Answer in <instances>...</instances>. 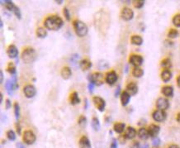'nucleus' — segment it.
Returning a JSON list of instances; mask_svg holds the SVG:
<instances>
[{
    "mask_svg": "<svg viewBox=\"0 0 180 148\" xmlns=\"http://www.w3.org/2000/svg\"><path fill=\"white\" fill-rule=\"evenodd\" d=\"M64 22L62 18L57 15H51L47 17L44 21V26L46 29L51 31H58L62 28Z\"/></svg>",
    "mask_w": 180,
    "mask_h": 148,
    "instance_id": "1",
    "label": "nucleus"
},
{
    "mask_svg": "<svg viewBox=\"0 0 180 148\" xmlns=\"http://www.w3.org/2000/svg\"><path fill=\"white\" fill-rule=\"evenodd\" d=\"M74 25V31L76 34L80 37H85L88 32V28L87 27V25L84 23H83L82 21H79V20H75L73 23Z\"/></svg>",
    "mask_w": 180,
    "mask_h": 148,
    "instance_id": "2",
    "label": "nucleus"
},
{
    "mask_svg": "<svg viewBox=\"0 0 180 148\" xmlns=\"http://www.w3.org/2000/svg\"><path fill=\"white\" fill-rule=\"evenodd\" d=\"M37 58V53L36 51L32 48V47H28L26 48L22 53V59L23 60L27 63V64H30L32 63L33 61H35Z\"/></svg>",
    "mask_w": 180,
    "mask_h": 148,
    "instance_id": "3",
    "label": "nucleus"
},
{
    "mask_svg": "<svg viewBox=\"0 0 180 148\" xmlns=\"http://www.w3.org/2000/svg\"><path fill=\"white\" fill-rule=\"evenodd\" d=\"M104 76L100 72H95L89 76L90 83H92L94 85H102L103 83Z\"/></svg>",
    "mask_w": 180,
    "mask_h": 148,
    "instance_id": "4",
    "label": "nucleus"
},
{
    "mask_svg": "<svg viewBox=\"0 0 180 148\" xmlns=\"http://www.w3.org/2000/svg\"><path fill=\"white\" fill-rule=\"evenodd\" d=\"M23 142L28 145H32L33 144L36 140H37V137H36V135L33 133L32 131H25L24 133H23Z\"/></svg>",
    "mask_w": 180,
    "mask_h": 148,
    "instance_id": "5",
    "label": "nucleus"
},
{
    "mask_svg": "<svg viewBox=\"0 0 180 148\" xmlns=\"http://www.w3.org/2000/svg\"><path fill=\"white\" fill-rule=\"evenodd\" d=\"M152 118L154 120L155 122H164V121L166 119L167 114L165 111L164 110H160V109H156L152 113Z\"/></svg>",
    "mask_w": 180,
    "mask_h": 148,
    "instance_id": "6",
    "label": "nucleus"
},
{
    "mask_svg": "<svg viewBox=\"0 0 180 148\" xmlns=\"http://www.w3.org/2000/svg\"><path fill=\"white\" fill-rule=\"evenodd\" d=\"M143 57L141 56H140V55L133 54V55H131L129 58V62L134 67H140V65L143 64Z\"/></svg>",
    "mask_w": 180,
    "mask_h": 148,
    "instance_id": "7",
    "label": "nucleus"
},
{
    "mask_svg": "<svg viewBox=\"0 0 180 148\" xmlns=\"http://www.w3.org/2000/svg\"><path fill=\"white\" fill-rule=\"evenodd\" d=\"M92 103L100 112L104 110L105 106H106V102L102 98L99 97V96H94L92 98Z\"/></svg>",
    "mask_w": 180,
    "mask_h": 148,
    "instance_id": "8",
    "label": "nucleus"
},
{
    "mask_svg": "<svg viewBox=\"0 0 180 148\" xmlns=\"http://www.w3.org/2000/svg\"><path fill=\"white\" fill-rule=\"evenodd\" d=\"M134 17V12L129 8H124L121 12V18L124 21H130Z\"/></svg>",
    "mask_w": 180,
    "mask_h": 148,
    "instance_id": "9",
    "label": "nucleus"
},
{
    "mask_svg": "<svg viewBox=\"0 0 180 148\" xmlns=\"http://www.w3.org/2000/svg\"><path fill=\"white\" fill-rule=\"evenodd\" d=\"M23 93L25 96L28 98H33L37 93V89L33 86L32 84H28L23 88Z\"/></svg>",
    "mask_w": 180,
    "mask_h": 148,
    "instance_id": "10",
    "label": "nucleus"
},
{
    "mask_svg": "<svg viewBox=\"0 0 180 148\" xmlns=\"http://www.w3.org/2000/svg\"><path fill=\"white\" fill-rule=\"evenodd\" d=\"M156 107H157L158 109L165 111L169 107V102L166 98H159L156 101Z\"/></svg>",
    "mask_w": 180,
    "mask_h": 148,
    "instance_id": "11",
    "label": "nucleus"
},
{
    "mask_svg": "<svg viewBox=\"0 0 180 148\" xmlns=\"http://www.w3.org/2000/svg\"><path fill=\"white\" fill-rule=\"evenodd\" d=\"M105 81L109 85H112L117 81V74L114 70H112L107 73L105 75Z\"/></svg>",
    "mask_w": 180,
    "mask_h": 148,
    "instance_id": "12",
    "label": "nucleus"
},
{
    "mask_svg": "<svg viewBox=\"0 0 180 148\" xmlns=\"http://www.w3.org/2000/svg\"><path fill=\"white\" fill-rule=\"evenodd\" d=\"M160 131V126L156 125V124H151V125H150L149 128H148L150 137H151L153 138L157 137Z\"/></svg>",
    "mask_w": 180,
    "mask_h": 148,
    "instance_id": "13",
    "label": "nucleus"
},
{
    "mask_svg": "<svg viewBox=\"0 0 180 148\" xmlns=\"http://www.w3.org/2000/svg\"><path fill=\"white\" fill-rule=\"evenodd\" d=\"M7 54L10 58H17L18 56V50L15 45H10L7 49Z\"/></svg>",
    "mask_w": 180,
    "mask_h": 148,
    "instance_id": "14",
    "label": "nucleus"
},
{
    "mask_svg": "<svg viewBox=\"0 0 180 148\" xmlns=\"http://www.w3.org/2000/svg\"><path fill=\"white\" fill-rule=\"evenodd\" d=\"M126 91L130 95H135L138 92V86L135 82H131L126 85Z\"/></svg>",
    "mask_w": 180,
    "mask_h": 148,
    "instance_id": "15",
    "label": "nucleus"
},
{
    "mask_svg": "<svg viewBox=\"0 0 180 148\" xmlns=\"http://www.w3.org/2000/svg\"><path fill=\"white\" fill-rule=\"evenodd\" d=\"M136 136V131L134 127H127L126 129V132H125L124 137H126V139H133L135 138V137Z\"/></svg>",
    "mask_w": 180,
    "mask_h": 148,
    "instance_id": "16",
    "label": "nucleus"
},
{
    "mask_svg": "<svg viewBox=\"0 0 180 148\" xmlns=\"http://www.w3.org/2000/svg\"><path fill=\"white\" fill-rule=\"evenodd\" d=\"M161 93L166 97H173V95H174V88L170 85H165V86L162 87Z\"/></svg>",
    "mask_w": 180,
    "mask_h": 148,
    "instance_id": "17",
    "label": "nucleus"
},
{
    "mask_svg": "<svg viewBox=\"0 0 180 148\" xmlns=\"http://www.w3.org/2000/svg\"><path fill=\"white\" fill-rule=\"evenodd\" d=\"M160 77H161L162 80L166 83V82H169L171 79V78H172V73H171V71L169 69H163L161 72V74H160Z\"/></svg>",
    "mask_w": 180,
    "mask_h": 148,
    "instance_id": "18",
    "label": "nucleus"
},
{
    "mask_svg": "<svg viewBox=\"0 0 180 148\" xmlns=\"http://www.w3.org/2000/svg\"><path fill=\"white\" fill-rule=\"evenodd\" d=\"M60 75H61V77L64 79H68L71 77L72 71H71V69H70L69 67L65 66V67L62 68L61 71H60Z\"/></svg>",
    "mask_w": 180,
    "mask_h": 148,
    "instance_id": "19",
    "label": "nucleus"
},
{
    "mask_svg": "<svg viewBox=\"0 0 180 148\" xmlns=\"http://www.w3.org/2000/svg\"><path fill=\"white\" fill-rule=\"evenodd\" d=\"M131 95L126 91H123L121 93V103L122 106H126L130 102Z\"/></svg>",
    "mask_w": 180,
    "mask_h": 148,
    "instance_id": "20",
    "label": "nucleus"
},
{
    "mask_svg": "<svg viewBox=\"0 0 180 148\" xmlns=\"http://www.w3.org/2000/svg\"><path fill=\"white\" fill-rule=\"evenodd\" d=\"M79 145L80 148H91L90 142H89L88 137L85 136H83L81 138L79 139Z\"/></svg>",
    "mask_w": 180,
    "mask_h": 148,
    "instance_id": "21",
    "label": "nucleus"
},
{
    "mask_svg": "<svg viewBox=\"0 0 180 148\" xmlns=\"http://www.w3.org/2000/svg\"><path fill=\"white\" fill-rule=\"evenodd\" d=\"M79 67L83 71L88 70V69H89L92 67V62L89 60H88V59H83V60H82L79 62Z\"/></svg>",
    "mask_w": 180,
    "mask_h": 148,
    "instance_id": "22",
    "label": "nucleus"
},
{
    "mask_svg": "<svg viewBox=\"0 0 180 148\" xmlns=\"http://www.w3.org/2000/svg\"><path fill=\"white\" fill-rule=\"evenodd\" d=\"M138 137L139 138L143 140V141H145L149 138L150 137V134H149V132H148V129L145 128V127H141L140 128L138 131Z\"/></svg>",
    "mask_w": 180,
    "mask_h": 148,
    "instance_id": "23",
    "label": "nucleus"
},
{
    "mask_svg": "<svg viewBox=\"0 0 180 148\" xmlns=\"http://www.w3.org/2000/svg\"><path fill=\"white\" fill-rule=\"evenodd\" d=\"M131 42L136 46H141L143 43V38L138 35H134L131 37Z\"/></svg>",
    "mask_w": 180,
    "mask_h": 148,
    "instance_id": "24",
    "label": "nucleus"
},
{
    "mask_svg": "<svg viewBox=\"0 0 180 148\" xmlns=\"http://www.w3.org/2000/svg\"><path fill=\"white\" fill-rule=\"evenodd\" d=\"M69 99H70V103L72 105H76L80 103V98H79V94L77 92H73L71 94H70V97H69Z\"/></svg>",
    "mask_w": 180,
    "mask_h": 148,
    "instance_id": "25",
    "label": "nucleus"
},
{
    "mask_svg": "<svg viewBox=\"0 0 180 148\" xmlns=\"http://www.w3.org/2000/svg\"><path fill=\"white\" fill-rule=\"evenodd\" d=\"M125 127H126V125L123 123H116L114 126H113V129L115 131L116 133H122L124 132Z\"/></svg>",
    "mask_w": 180,
    "mask_h": 148,
    "instance_id": "26",
    "label": "nucleus"
},
{
    "mask_svg": "<svg viewBox=\"0 0 180 148\" xmlns=\"http://www.w3.org/2000/svg\"><path fill=\"white\" fill-rule=\"evenodd\" d=\"M5 88H6V90H7V92H8V93L9 95H12V94L13 93V90H15L13 84L12 82V80H10V79H8V80L6 81Z\"/></svg>",
    "mask_w": 180,
    "mask_h": 148,
    "instance_id": "27",
    "label": "nucleus"
},
{
    "mask_svg": "<svg viewBox=\"0 0 180 148\" xmlns=\"http://www.w3.org/2000/svg\"><path fill=\"white\" fill-rule=\"evenodd\" d=\"M132 74L136 78H140L144 74V70L140 67H134L132 70Z\"/></svg>",
    "mask_w": 180,
    "mask_h": 148,
    "instance_id": "28",
    "label": "nucleus"
},
{
    "mask_svg": "<svg viewBox=\"0 0 180 148\" xmlns=\"http://www.w3.org/2000/svg\"><path fill=\"white\" fill-rule=\"evenodd\" d=\"M37 36L40 38H45L47 36V31L46 30V28H38L37 29Z\"/></svg>",
    "mask_w": 180,
    "mask_h": 148,
    "instance_id": "29",
    "label": "nucleus"
},
{
    "mask_svg": "<svg viewBox=\"0 0 180 148\" xmlns=\"http://www.w3.org/2000/svg\"><path fill=\"white\" fill-rule=\"evenodd\" d=\"M91 125H92V127L93 128L94 131H98L100 129V123H99V120L97 118H93L92 119V123H91Z\"/></svg>",
    "mask_w": 180,
    "mask_h": 148,
    "instance_id": "30",
    "label": "nucleus"
},
{
    "mask_svg": "<svg viewBox=\"0 0 180 148\" xmlns=\"http://www.w3.org/2000/svg\"><path fill=\"white\" fill-rule=\"evenodd\" d=\"M161 66L164 67V69H169V68H171L172 66V63H171L170 59L169 58H165L161 61Z\"/></svg>",
    "mask_w": 180,
    "mask_h": 148,
    "instance_id": "31",
    "label": "nucleus"
},
{
    "mask_svg": "<svg viewBox=\"0 0 180 148\" xmlns=\"http://www.w3.org/2000/svg\"><path fill=\"white\" fill-rule=\"evenodd\" d=\"M179 36V32L178 30H176L174 28H171L169 29V33H168V37L170 38V39H174V38H176V37Z\"/></svg>",
    "mask_w": 180,
    "mask_h": 148,
    "instance_id": "32",
    "label": "nucleus"
},
{
    "mask_svg": "<svg viewBox=\"0 0 180 148\" xmlns=\"http://www.w3.org/2000/svg\"><path fill=\"white\" fill-rule=\"evenodd\" d=\"M7 71L12 74L13 76L16 74V67H15V65H13V63H12V62H9V63H8V67H7Z\"/></svg>",
    "mask_w": 180,
    "mask_h": 148,
    "instance_id": "33",
    "label": "nucleus"
},
{
    "mask_svg": "<svg viewBox=\"0 0 180 148\" xmlns=\"http://www.w3.org/2000/svg\"><path fill=\"white\" fill-rule=\"evenodd\" d=\"M14 108V113H15V117H16V119L18 120L19 118H20V107L18 103H15L13 105Z\"/></svg>",
    "mask_w": 180,
    "mask_h": 148,
    "instance_id": "34",
    "label": "nucleus"
},
{
    "mask_svg": "<svg viewBox=\"0 0 180 148\" xmlns=\"http://www.w3.org/2000/svg\"><path fill=\"white\" fill-rule=\"evenodd\" d=\"M4 4H5V8L8 10V11L13 12L14 7H15V5L13 4V3L12 1H9V0H5Z\"/></svg>",
    "mask_w": 180,
    "mask_h": 148,
    "instance_id": "35",
    "label": "nucleus"
},
{
    "mask_svg": "<svg viewBox=\"0 0 180 148\" xmlns=\"http://www.w3.org/2000/svg\"><path fill=\"white\" fill-rule=\"evenodd\" d=\"M173 23L177 28H180V13L176 14L173 18Z\"/></svg>",
    "mask_w": 180,
    "mask_h": 148,
    "instance_id": "36",
    "label": "nucleus"
},
{
    "mask_svg": "<svg viewBox=\"0 0 180 148\" xmlns=\"http://www.w3.org/2000/svg\"><path fill=\"white\" fill-rule=\"evenodd\" d=\"M78 123L81 127H84L86 124H87V118L84 116L81 115L79 117V120H78Z\"/></svg>",
    "mask_w": 180,
    "mask_h": 148,
    "instance_id": "37",
    "label": "nucleus"
},
{
    "mask_svg": "<svg viewBox=\"0 0 180 148\" xmlns=\"http://www.w3.org/2000/svg\"><path fill=\"white\" fill-rule=\"evenodd\" d=\"M145 4L144 0H135L133 1V6L136 8H141Z\"/></svg>",
    "mask_w": 180,
    "mask_h": 148,
    "instance_id": "38",
    "label": "nucleus"
},
{
    "mask_svg": "<svg viewBox=\"0 0 180 148\" xmlns=\"http://www.w3.org/2000/svg\"><path fill=\"white\" fill-rule=\"evenodd\" d=\"M7 137L9 139L10 141H14L16 139V134L13 130H9L7 132Z\"/></svg>",
    "mask_w": 180,
    "mask_h": 148,
    "instance_id": "39",
    "label": "nucleus"
},
{
    "mask_svg": "<svg viewBox=\"0 0 180 148\" xmlns=\"http://www.w3.org/2000/svg\"><path fill=\"white\" fill-rule=\"evenodd\" d=\"M13 13L15 14V16H16L18 18L21 19V18H22V13H21V11H20V9H19L18 7L15 6V7H14L13 10Z\"/></svg>",
    "mask_w": 180,
    "mask_h": 148,
    "instance_id": "40",
    "label": "nucleus"
},
{
    "mask_svg": "<svg viewBox=\"0 0 180 148\" xmlns=\"http://www.w3.org/2000/svg\"><path fill=\"white\" fill-rule=\"evenodd\" d=\"M63 13H64V16L65 17L66 20H67V21H69V20H70V14H69V11L68 10L67 8H64Z\"/></svg>",
    "mask_w": 180,
    "mask_h": 148,
    "instance_id": "41",
    "label": "nucleus"
},
{
    "mask_svg": "<svg viewBox=\"0 0 180 148\" xmlns=\"http://www.w3.org/2000/svg\"><path fill=\"white\" fill-rule=\"evenodd\" d=\"M160 138L155 137V138L153 139V146H154V147H158V146H160Z\"/></svg>",
    "mask_w": 180,
    "mask_h": 148,
    "instance_id": "42",
    "label": "nucleus"
},
{
    "mask_svg": "<svg viewBox=\"0 0 180 148\" xmlns=\"http://www.w3.org/2000/svg\"><path fill=\"white\" fill-rule=\"evenodd\" d=\"M131 148H140V146L138 142H133L131 145Z\"/></svg>",
    "mask_w": 180,
    "mask_h": 148,
    "instance_id": "43",
    "label": "nucleus"
},
{
    "mask_svg": "<svg viewBox=\"0 0 180 148\" xmlns=\"http://www.w3.org/2000/svg\"><path fill=\"white\" fill-rule=\"evenodd\" d=\"M111 148H117V142H116V139H113L112 142L111 143Z\"/></svg>",
    "mask_w": 180,
    "mask_h": 148,
    "instance_id": "44",
    "label": "nucleus"
},
{
    "mask_svg": "<svg viewBox=\"0 0 180 148\" xmlns=\"http://www.w3.org/2000/svg\"><path fill=\"white\" fill-rule=\"evenodd\" d=\"M11 106H12V104H11V101H10V99H6V104H5V108H7V109H8V108H11Z\"/></svg>",
    "mask_w": 180,
    "mask_h": 148,
    "instance_id": "45",
    "label": "nucleus"
},
{
    "mask_svg": "<svg viewBox=\"0 0 180 148\" xmlns=\"http://www.w3.org/2000/svg\"><path fill=\"white\" fill-rule=\"evenodd\" d=\"M94 84L92 83H89V84H88V89H89V92L92 93V91H93V89H94Z\"/></svg>",
    "mask_w": 180,
    "mask_h": 148,
    "instance_id": "46",
    "label": "nucleus"
},
{
    "mask_svg": "<svg viewBox=\"0 0 180 148\" xmlns=\"http://www.w3.org/2000/svg\"><path fill=\"white\" fill-rule=\"evenodd\" d=\"M16 127H17V132H18V133L20 135L21 134V127H20V125H18V123H17Z\"/></svg>",
    "mask_w": 180,
    "mask_h": 148,
    "instance_id": "47",
    "label": "nucleus"
},
{
    "mask_svg": "<svg viewBox=\"0 0 180 148\" xmlns=\"http://www.w3.org/2000/svg\"><path fill=\"white\" fill-rule=\"evenodd\" d=\"M0 78H1V79H0V82H1V84L3 83V80H4V73H3V70H1L0 71Z\"/></svg>",
    "mask_w": 180,
    "mask_h": 148,
    "instance_id": "48",
    "label": "nucleus"
},
{
    "mask_svg": "<svg viewBox=\"0 0 180 148\" xmlns=\"http://www.w3.org/2000/svg\"><path fill=\"white\" fill-rule=\"evenodd\" d=\"M120 91H121V88L120 87H118V88L116 89V93H115L116 97H117V96H118V94L120 93Z\"/></svg>",
    "mask_w": 180,
    "mask_h": 148,
    "instance_id": "49",
    "label": "nucleus"
},
{
    "mask_svg": "<svg viewBox=\"0 0 180 148\" xmlns=\"http://www.w3.org/2000/svg\"><path fill=\"white\" fill-rule=\"evenodd\" d=\"M176 120L178 121L179 123H180V113H179L178 114H177V117H176Z\"/></svg>",
    "mask_w": 180,
    "mask_h": 148,
    "instance_id": "50",
    "label": "nucleus"
},
{
    "mask_svg": "<svg viewBox=\"0 0 180 148\" xmlns=\"http://www.w3.org/2000/svg\"><path fill=\"white\" fill-rule=\"evenodd\" d=\"M177 83H178L179 87L180 88V75H179V76H178V78H177Z\"/></svg>",
    "mask_w": 180,
    "mask_h": 148,
    "instance_id": "51",
    "label": "nucleus"
},
{
    "mask_svg": "<svg viewBox=\"0 0 180 148\" xmlns=\"http://www.w3.org/2000/svg\"><path fill=\"white\" fill-rule=\"evenodd\" d=\"M169 148H180V147L179 146H177V145H171Z\"/></svg>",
    "mask_w": 180,
    "mask_h": 148,
    "instance_id": "52",
    "label": "nucleus"
},
{
    "mask_svg": "<svg viewBox=\"0 0 180 148\" xmlns=\"http://www.w3.org/2000/svg\"><path fill=\"white\" fill-rule=\"evenodd\" d=\"M17 147L18 148H24V147H23V145L21 143H18L17 144Z\"/></svg>",
    "mask_w": 180,
    "mask_h": 148,
    "instance_id": "53",
    "label": "nucleus"
},
{
    "mask_svg": "<svg viewBox=\"0 0 180 148\" xmlns=\"http://www.w3.org/2000/svg\"><path fill=\"white\" fill-rule=\"evenodd\" d=\"M56 2L57 3V4H61V3H62L63 1H58V0H56Z\"/></svg>",
    "mask_w": 180,
    "mask_h": 148,
    "instance_id": "54",
    "label": "nucleus"
},
{
    "mask_svg": "<svg viewBox=\"0 0 180 148\" xmlns=\"http://www.w3.org/2000/svg\"><path fill=\"white\" fill-rule=\"evenodd\" d=\"M0 98H1V103H2V101H3V93L0 94Z\"/></svg>",
    "mask_w": 180,
    "mask_h": 148,
    "instance_id": "55",
    "label": "nucleus"
},
{
    "mask_svg": "<svg viewBox=\"0 0 180 148\" xmlns=\"http://www.w3.org/2000/svg\"><path fill=\"white\" fill-rule=\"evenodd\" d=\"M1 28H3V21H1Z\"/></svg>",
    "mask_w": 180,
    "mask_h": 148,
    "instance_id": "56",
    "label": "nucleus"
}]
</instances>
